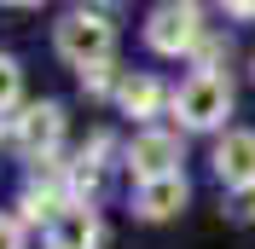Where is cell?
<instances>
[{
    "label": "cell",
    "mask_w": 255,
    "mask_h": 249,
    "mask_svg": "<svg viewBox=\"0 0 255 249\" xmlns=\"http://www.w3.org/2000/svg\"><path fill=\"white\" fill-rule=\"evenodd\" d=\"M52 47H58L64 64H76V70H87V64H105L116 52V29L105 12H87V6H70V12L52 23Z\"/></svg>",
    "instance_id": "cell-1"
},
{
    "label": "cell",
    "mask_w": 255,
    "mask_h": 249,
    "mask_svg": "<svg viewBox=\"0 0 255 249\" xmlns=\"http://www.w3.org/2000/svg\"><path fill=\"white\" fill-rule=\"evenodd\" d=\"M168 110L180 116L186 133H215V127L232 116V81L226 76H197V70H191V76L174 87Z\"/></svg>",
    "instance_id": "cell-2"
},
{
    "label": "cell",
    "mask_w": 255,
    "mask_h": 249,
    "mask_svg": "<svg viewBox=\"0 0 255 249\" xmlns=\"http://www.w3.org/2000/svg\"><path fill=\"white\" fill-rule=\"evenodd\" d=\"M203 6H191V0H168V6H151L145 17V47L162 52V58H180V52H197L203 47Z\"/></svg>",
    "instance_id": "cell-3"
},
{
    "label": "cell",
    "mask_w": 255,
    "mask_h": 249,
    "mask_svg": "<svg viewBox=\"0 0 255 249\" xmlns=\"http://www.w3.org/2000/svg\"><path fill=\"white\" fill-rule=\"evenodd\" d=\"M128 174L139 180V186H151V180H168V174H180V162H186V139L180 133H168V127H139L133 139H128Z\"/></svg>",
    "instance_id": "cell-4"
},
{
    "label": "cell",
    "mask_w": 255,
    "mask_h": 249,
    "mask_svg": "<svg viewBox=\"0 0 255 249\" xmlns=\"http://www.w3.org/2000/svg\"><path fill=\"white\" fill-rule=\"evenodd\" d=\"M6 139H12L17 151L29 156V162L52 156V151H58V139H64V105H52V99H35V105H23L12 122H6Z\"/></svg>",
    "instance_id": "cell-5"
},
{
    "label": "cell",
    "mask_w": 255,
    "mask_h": 249,
    "mask_svg": "<svg viewBox=\"0 0 255 249\" xmlns=\"http://www.w3.org/2000/svg\"><path fill=\"white\" fill-rule=\"evenodd\" d=\"M215 180L232 186L238 197L255 186V127H226L221 133V145H215Z\"/></svg>",
    "instance_id": "cell-6"
},
{
    "label": "cell",
    "mask_w": 255,
    "mask_h": 249,
    "mask_svg": "<svg viewBox=\"0 0 255 249\" xmlns=\"http://www.w3.org/2000/svg\"><path fill=\"white\" fill-rule=\"evenodd\" d=\"M105 244V220L87 203H70L58 220L47 226V249H99Z\"/></svg>",
    "instance_id": "cell-7"
},
{
    "label": "cell",
    "mask_w": 255,
    "mask_h": 249,
    "mask_svg": "<svg viewBox=\"0 0 255 249\" xmlns=\"http://www.w3.org/2000/svg\"><path fill=\"white\" fill-rule=\"evenodd\" d=\"M186 203H191L186 174H168V180H151V186L133 191V215H139V220H174Z\"/></svg>",
    "instance_id": "cell-8"
},
{
    "label": "cell",
    "mask_w": 255,
    "mask_h": 249,
    "mask_svg": "<svg viewBox=\"0 0 255 249\" xmlns=\"http://www.w3.org/2000/svg\"><path fill=\"white\" fill-rule=\"evenodd\" d=\"M168 87H162L157 76H122V93H116V105H122V116H133V122H151L162 105H168Z\"/></svg>",
    "instance_id": "cell-9"
},
{
    "label": "cell",
    "mask_w": 255,
    "mask_h": 249,
    "mask_svg": "<svg viewBox=\"0 0 255 249\" xmlns=\"http://www.w3.org/2000/svg\"><path fill=\"white\" fill-rule=\"evenodd\" d=\"M76 76H81V93H122L116 58H105V64H87V70H76Z\"/></svg>",
    "instance_id": "cell-10"
},
{
    "label": "cell",
    "mask_w": 255,
    "mask_h": 249,
    "mask_svg": "<svg viewBox=\"0 0 255 249\" xmlns=\"http://www.w3.org/2000/svg\"><path fill=\"white\" fill-rule=\"evenodd\" d=\"M226 52H232V41H226V35H203V47L191 52V64H197V76H221Z\"/></svg>",
    "instance_id": "cell-11"
},
{
    "label": "cell",
    "mask_w": 255,
    "mask_h": 249,
    "mask_svg": "<svg viewBox=\"0 0 255 249\" xmlns=\"http://www.w3.org/2000/svg\"><path fill=\"white\" fill-rule=\"evenodd\" d=\"M17 93H23V70H17L12 52H0V110H12Z\"/></svg>",
    "instance_id": "cell-12"
},
{
    "label": "cell",
    "mask_w": 255,
    "mask_h": 249,
    "mask_svg": "<svg viewBox=\"0 0 255 249\" xmlns=\"http://www.w3.org/2000/svg\"><path fill=\"white\" fill-rule=\"evenodd\" d=\"M0 249H23V220L17 215H0Z\"/></svg>",
    "instance_id": "cell-13"
},
{
    "label": "cell",
    "mask_w": 255,
    "mask_h": 249,
    "mask_svg": "<svg viewBox=\"0 0 255 249\" xmlns=\"http://www.w3.org/2000/svg\"><path fill=\"white\" fill-rule=\"evenodd\" d=\"M226 17H255V0H232V6H226Z\"/></svg>",
    "instance_id": "cell-14"
},
{
    "label": "cell",
    "mask_w": 255,
    "mask_h": 249,
    "mask_svg": "<svg viewBox=\"0 0 255 249\" xmlns=\"http://www.w3.org/2000/svg\"><path fill=\"white\" fill-rule=\"evenodd\" d=\"M238 215H244V220H255V186H250V191L238 197Z\"/></svg>",
    "instance_id": "cell-15"
},
{
    "label": "cell",
    "mask_w": 255,
    "mask_h": 249,
    "mask_svg": "<svg viewBox=\"0 0 255 249\" xmlns=\"http://www.w3.org/2000/svg\"><path fill=\"white\" fill-rule=\"evenodd\" d=\"M250 76H255V58H250Z\"/></svg>",
    "instance_id": "cell-16"
}]
</instances>
